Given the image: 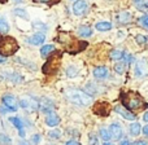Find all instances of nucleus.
Listing matches in <instances>:
<instances>
[{"mask_svg":"<svg viewBox=\"0 0 148 145\" xmlns=\"http://www.w3.org/2000/svg\"><path fill=\"white\" fill-rule=\"evenodd\" d=\"M64 95L70 102L81 105V106H88L94 102L92 96H90L86 91H82L78 88H66L64 91Z\"/></svg>","mask_w":148,"mask_h":145,"instance_id":"f257e3e1","label":"nucleus"},{"mask_svg":"<svg viewBox=\"0 0 148 145\" xmlns=\"http://www.w3.org/2000/svg\"><path fill=\"white\" fill-rule=\"evenodd\" d=\"M18 48H20V46H18V43L16 42L14 38L5 35L0 36V56L3 57L12 56L18 51Z\"/></svg>","mask_w":148,"mask_h":145,"instance_id":"f03ea898","label":"nucleus"},{"mask_svg":"<svg viewBox=\"0 0 148 145\" xmlns=\"http://www.w3.org/2000/svg\"><path fill=\"white\" fill-rule=\"evenodd\" d=\"M61 59H62V52H52L51 57H48V60H47V62H44L43 67H42V70H43L44 74H56L57 70H59L60 65H61Z\"/></svg>","mask_w":148,"mask_h":145,"instance_id":"7ed1b4c3","label":"nucleus"},{"mask_svg":"<svg viewBox=\"0 0 148 145\" xmlns=\"http://www.w3.org/2000/svg\"><path fill=\"white\" fill-rule=\"evenodd\" d=\"M122 100H123V106L127 108V109L138 110L144 105L140 97H139L136 93H133V92L122 93Z\"/></svg>","mask_w":148,"mask_h":145,"instance_id":"20e7f679","label":"nucleus"},{"mask_svg":"<svg viewBox=\"0 0 148 145\" xmlns=\"http://www.w3.org/2000/svg\"><path fill=\"white\" fill-rule=\"evenodd\" d=\"M20 106L23 108V109L36 110L39 106H40V104H39L35 99H33V97L26 96V97H22V99L20 100Z\"/></svg>","mask_w":148,"mask_h":145,"instance_id":"39448f33","label":"nucleus"},{"mask_svg":"<svg viewBox=\"0 0 148 145\" xmlns=\"http://www.w3.org/2000/svg\"><path fill=\"white\" fill-rule=\"evenodd\" d=\"M135 76L136 78H143V76H146L148 74V62L147 60H140V61L136 62L135 65Z\"/></svg>","mask_w":148,"mask_h":145,"instance_id":"423d86ee","label":"nucleus"},{"mask_svg":"<svg viewBox=\"0 0 148 145\" xmlns=\"http://www.w3.org/2000/svg\"><path fill=\"white\" fill-rule=\"evenodd\" d=\"M109 132H110L112 139H114V140H121V139L123 138V128L118 122H114L110 125Z\"/></svg>","mask_w":148,"mask_h":145,"instance_id":"0eeeda50","label":"nucleus"},{"mask_svg":"<svg viewBox=\"0 0 148 145\" xmlns=\"http://www.w3.org/2000/svg\"><path fill=\"white\" fill-rule=\"evenodd\" d=\"M1 101H3V105L9 109V112H16V110H17V108H18L17 101H16V99L12 96V95H4Z\"/></svg>","mask_w":148,"mask_h":145,"instance_id":"6e6552de","label":"nucleus"},{"mask_svg":"<svg viewBox=\"0 0 148 145\" xmlns=\"http://www.w3.org/2000/svg\"><path fill=\"white\" fill-rule=\"evenodd\" d=\"M87 10V1L86 0H77L73 4V13L75 16H82Z\"/></svg>","mask_w":148,"mask_h":145,"instance_id":"1a4fd4ad","label":"nucleus"},{"mask_svg":"<svg viewBox=\"0 0 148 145\" xmlns=\"http://www.w3.org/2000/svg\"><path fill=\"white\" fill-rule=\"evenodd\" d=\"M114 110H116V113H118L121 117L125 118V119H127V120H134L136 118L135 114H133L130 110H127L125 106H122V105H117V106L114 108Z\"/></svg>","mask_w":148,"mask_h":145,"instance_id":"9d476101","label":"nucleus"},{"mask_svg":"<svg viewBox=\"0 0 148 145\" xmlns=\"http://www.w3.org/2000/svg\"><path fill=\"white\" fill-rule=\"evenodd\" d=\"M44 40H46V35L43 33H35L27 38V43L31 46H40V44H43Z\"/></svg>","mask_w":148,"mask_h":145,"instance_id":"9b49d317","label":"nucleus"},{"mask_svg":"<svg viewBox=\"0 0 148 145\" xmlns=\"http://www.w3.org/2000/svg\"><path fill=\"white\" fill-rule=\"evenodd\" d=\"M9 122L12 123V125L18 130V135H20L22 139L25 138L26 133H25V128H23V122H22V119H21V118H18V117H10V118H9Z\"/></svg>","mask_w":148,"mask_h":145,"instance_id":"f8f14e48","label":"nucleus"},{"mask_svg":"<svg viewBox=\"0 0 148 145\" xmlns=\"http://www.w3.org/2000/svg\"><path fill=\"white\" fill-rule=\"evenodd\" d=\"M94 112L99 115H108L109 112H110L109 104H108V102H99V104L95 105Z\"/></svg>","mask_w":148,"mask_h":145,"instance_id":"ddd939ff","label":"nucleus"},{"mask_svg":"<svg viewBox=\"0 0 148 145\" xmlns=\"http://www.w3.org/2000/svg\"><path fill=\"white\" fill-rule=\"evenodd\" d=\"M46 125L48 127H56V126L60 125V117L56 114V113H49L46 117Z\"/></svg>","mask_w":148,"mask_h":145,"instance_id":"4468645a","label":"nucleus"},{"mask_svg":"<svg viewBox=\"0 0 148 145\" xmlns=\"http://www.w3.org/2000/svg\"><path fill=\"white\" fill-rule=\"evenodd\" d=\"M92 74H94V76L96 79H105V78H108V75H109V70H108V67H105V66H97L94 69Z\"/></svg>","mask_w":148,"mask_h":145,"instance_id":"2eb2a0df","label":"nucleus"},{"mask_svg":"<svg viewBox=\"0 0 148 145\" xmlns=\"http://www.w3.org/2000/svg\"><path fill=\"white\" fill-rule=\"evenodd\" d=\"M53 108H55V105H53V102H52L51 100H48V99H43V100H42L40 110L43 113H46V114H49V113H52Z\"/></svg>","mask_w":148,"mask_h":145,"instance_id":"dca6fc26","label":"nucleus"},{"mask_svg":"<svg viewBox=\"0 0 148 145\" xmlns=\"http://www.w3.org/2000/svg\"><path fill=\"white\" fill-rule=\"evenodd\" d=\"M95 29H96L97 31H109L110 29H112V23L110 22H107V21H100V22H97L96 25H95Z\"/></svg>","mask_w":148,"mask_h":145,"instance_id":"f3484780","label":"nucleus"},{"mask_svg":"<svg viewBox=\"0 0 148 145\" xmlns=\"http://www.w3.org/2000/svg\"><path fill=\"white\" fill-rule=\"evenodd\" d=\"M117 21L120 23H129L131 21V14L129 12H121L117 14Z\"/></svg>","mask_w":148,"mask_h":145,"instance_id":"a211bd4d","label":"nucleus"},{"mask_svg":"<svg viewBox=\"0 0 148 145\" xmlns=\"http://www.w3.org/2000/svg\"><path fill=\"white\" fill-rule=\"evenodd\" d=\"M52 52H55V46H52V44H46V46H43L40 48V56L48 57Z\"/></svg>","mask_w":148,"mask_h":145,"instance_id":"6ab92c4d","label":"nucleus"},{"mask_svg":"<svg viewBox=\"0 0 148 145\" xmlns=\"http://www.w3.org/2000/svg\"><path fill=\"white\" fill-rule=\"evenodd\" d=\"M134 5L142 12H148V0H133Z\"/></svg>","mask_w":148,"mask_h":145,"instance_id":"aec40b11","label":"nucleus"},{"mask_svg":"<svg viewBox=\"0 0 148 145\" xmlns=\"http://www.w3.org/2000/svg\"><path fill=\"white\" fill-rule=\"evenodd\" d=\"M123 57H125V52L121 51V49H113V51L110 52V59H112L113 61H120Z\"/></svg>","mask_w":148,"mask_h":145,"instance_id":"412c9836","label":"nucleus"},{"mask_svg":"<svg viewBox=\"0 0 148 145\" xmlns=\"http://www.w3.org/2000/svg\"><path fill=\"white\" fill-rule=\"evenodd\" d=\"M78 34L82 38H88V36L92 35V29L88 27V26H81L78 29Z\"/></svg>","mask_w":148,"mask_h":145,"instance_id":"4be33fe9","label":"nucleus"},{"mask_svg":"<svg viewBox=\"0 0 148 145\" xmlns=\"http://www.w3.org/2000/svg\"><path fill=\"white\" fill-rule=\"evenodd\" d=\"M142 131V127L138 122H134L130 125V135L131 136H138Z\"/></svg>","mask_w":148,"mask_h":145,"instance_id":"5701e85b","label":"nucleus"},{"mask_svg":"<svg viewBox=\"0 0 148 145\" xmlns=\"http://www.w3.org/2000/svg\"><path fill=\"white\" fill-rule=\"evenodd\" d=\"M127 66H129V65L126 64V62H116L114 71L117 74H123L126 70H127Z\"/></svg>","mask_w":148,"mask_h":145,"instance_id":"b1692460","label":"nucleus"},{"mask_svg":"<svg viewBox=\"0 0 148 145\" xmlns=\"http://www.w3.org/2000/svg\"><path fill=\"white\" fill-rule=\"evenodd\" d=\"M8 31H9V25H8L7 20H5L4 17L0 18V34H7Z\"/></svg>","mask_w":148,"mask_h":145,"instance_id":"393cba45","label":"nucleus"},{"mask_svg":"<svg viewBox=\"0 0 148 145\" xmlns=\"http://www.w3.org/2000/svg\"><path fill=\"white\" fill-rule=\"evenodd\" d=\"M99 135H100V138H101L104 141H109L110 139H112L109 130H107V128H104V127L100 128V130H99Z\"/></svg>","mask_w":148,"mask_h":145,"instance_id":"a878e982","label":"nucleus"},{"mask_svg":"<svg viewBox=\"0 0 148 145\" xmlns=\"http://www.w3.org/2000/svg\"><path fill=\"white\" fill-rule=\"evenodd\" d=\"M0 145H12V139L5 133H0Z\"/></svg>","mask_w":148,"mask_h":145,"instance_id":"bb28decb","label":"nucleus"},{"mask_svg":"<svg viewBox=\"0 0 148 145\" xmlns=\"http://www.w3.org/2000/svg\"><path fill=\"white\" fill-rule=\"evenodd\" d=\"M48 138L53 139V140H57V139L61 138V131L60 130H52L48 132Z\"/></svg>","mask_w":148,"mask_h":145,"instance_id":"cd10ccee","label":"nucleus"},{"mask_svg":"<svg viewBox=\"0 0 148 145\" xmlns=\"http://www.w3.org/2000/svg\"><path fill=\"white\" fill-rule=\"evenodd\" d=\"M138 23L142 26V27H144V29H148V14H144V16H142L138 20Z\"/></svg>","mask_w":148,"mask_h":145,"instance_id":"c85d7f7f","label":"nucleus"},{"mask_svg":"<svg viewBox=\"0 0 148 145\" xmlns=\"http://www.w3.org/2000/svg\"><path fill=\"white\" fill-rule=\"evenodd\" d=\"M66 75L69 76V78H74V76L78 75V69L74 66H70L66 69Z\"/></svg>","mask_w":148,"mask_h":145,"instance_id":"c756f323","label":"nucleus"},{"mask_svg":"<svg viewBox=\"0 0 148 145\" xmlns=\"http://www.w3.org/2000/svg\"><path fill=\"white\" fill-rule=\"evenodd\" d=\"M135 40H136V43H139V44H146L148 43V38L146 35H142V34H138V35L135 36Z\"/></svg>","mask_w":148,"mask_h":145,"instance_id":"7c9ffc66","label":"nucleus"},{"mask_svg":"<svg viewBox=\"0 0 148 145\" xmlns=\"http://www.w3.org/2000/svg\"><path fill=\"white\" fill-rule=\"evenodd\" d=\"M88 145H100L99 144V139H97L94 133H90L88 135Z\"/></svg>","mask_w":148,"mask_h":145,"instance_id":"2f4dec72","label":"nucleus"},{"mask_svg":"<svg viewBox=\"0 0 148 145\" xmlns=\"http://www.w3.org/2000/svg\"><path fill=\"white\" fill-rule=\"evenodd\" d=\"M14 14L20 16V17H23V18H29L26 10L25 9H21V8H17V9H14Z\"/></svg>","mask_w":148,"mask_h":145,"instance_id":"473e14b6","label":"nucleus"},{"mask_svg":"<svg viewBox=\"0 0 148 145\" xmlns=\"http://www.w3.org/2000/svg\"><path fill=\"white\" fill-rule=\"evenodd\" d=\"M33 26L35 29H39V31H42L43 29H44V30H47V25H44V23H42V22H34Z\"/></svg>","mask_w":148,"mask_h":145,"instance_id":"72a5a7b5","label":"nucleus"},{"mask_svg":"<svg viewBox=\"0 0 148 145\" xmlns=\"http://www.w3.org/2000/svg\"><path fill=\"white\" fill-rule=\"evenodd\" d=\"M31 143L33 145H38L40 143V135H33V138H31Z\"/></svg>","mask_w":148,"mask_h":145,"instance_id":"f704fd0d","label":"nucleus"},{"mask_svg":"<svg viewBox=\"0 0 148 145\" xmlns=\"http://www.w3.org/2000/svg\"><path fill=\"white\" fill-rule=\"evenodd\" d=\"M130 145H148V143H147V141H144V140H136L135 143H133Z\"/></svg>","mask_w":148,"mask_h":145,"instance_id":"c9c22d12","label":"nucleus"},{"mask_svg":"<svg viewBox=\"0 0 148 145\" xmlns=\"http://www.w3.org/2000/svg\"><path fill=\"white\" fill-rule=\"evenodd\" d=\"M65 145H81V144H79L78 141H75V140H69Z\"/></svg>","mask_w":148,"mask_h":145,"instance_id":"e433bc0d","label":"nucleus"},{"mask_svg":"<svg viewBox=\"0 0 148 145\" xmlns=\"http://www.w3.org/2000/svg\"><path fill=\"white\" fill-rule=\"evenodd\" d=\"M36 3H52V1H57V0H34Z\"/></svg>","mask_w":148,"mask_h":145,"instance_id":"4c0bfd02","label":"nucleus"},{"mask_svg":"<svg viewBox=\"0 0 148 145\" xmlns=\"http://www.w3.org/2000/svg\"><path fill=\"white\" fill-rule=\"evenodd\" d=\"M142 131H143V133H144V135H146V136H148V125H146V126H144V127L142 128Z\"/></svg>","mask_w":148,"mask_h":145,"instance_id":"58836bf2","label":"nucleus"},{"mask_svg":"<svg viewBox=\"0 0 148 145\" xmlns=\"http://www.w3.org/2000/svg\"><path fill=\"white\" fill-rule=\"evenodd\" d=\"M120 145H130V141H129L127 139H123V140L120 143Z\"/></svg>","mask_w":148,"mask_h":145,"instance_id":"ea45409f","label":"nucleus"},{"mask_svg":"<svg viewBox=\"0 0 148 145\" xmlns=\"http://www.w3.org/2000/svg\"><path fill=\"white\" fill-rule=\"evenodd\" d=\"M143 119H144V120H146V122L148 123V112L144 113V115H143Z\"/></svg>","mask_w":148,"mask_h":145,"instance_id":"a19ab883","label":"nucleus"},{"mask_svg":"<svg viewBox=\"0 0 148 145\" xmlns=\"http://www.w3.org/2000/svg\"><path fill=\"white\" fill-rule=\"evenodd\" d=\"M5 60H7V57H3V56H0V64H4V62H5Z\"/></svg>","mask_w":148,"mask_h":145,"instance_id":"79ce46f5","label":"nucleus"},{"mask_svg":"<svg viewBox=\"0 0 148 145\" xmlns=\"http://www.w3.org/2000/svg\"><path fill=\"white\" fill-rule=\"evenodd\" d=\"M18 145H29L27 143H26V141H23V140H21L20 143H18Z\"/></svg>","mask_w":148,"mask_h":145,"instance_id":"37998d69","label":"nucleus"},{"mask_svg":"<svg viewBox=\"0 0 148 145\" xmlns=\"http://www.w3.org/2000/svg\"><path fill=\"white\" fill-rule=\"evenodd\" d=\"M104 145H113V144H110V143H108V141H105Z\"/></svg>","mask_w":148,"mask_h":145,"instance_id":"c03bdc74","label":"nucleus"},{"mask_svg":"<svg viewBox=\"0 0 148 145\" xmlns=\"http://www.w3.org/2000/svg\"><path fill=\"white\" fill-rule=\"evenodd\" d=\"M13 1H16V3H21L22 0H13Z\"/></svg>","mask_w":148,"mask_h":145,"instance_id":"a18cd8bd","label":"nucleus"}]
</instances>
